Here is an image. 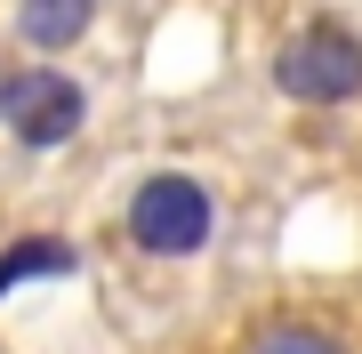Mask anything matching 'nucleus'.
<instances>
[{
	"label": "nucleus",
	"instance_id": "f257e3e1",
	"mask_svg": "<svg viewBox=\"0 0 362 354\" xmlns=\"http://www.w3.org/2000/svg\"><path fill=\"white\" fill-rule=\"evenodd\" d=\"M129 242L145 249V258H194V249L218 234V201H209V185L202 177H185V170H153L129 194Z\"/></svg>",
	"mask_w": 362,
	"mask_h": 354
},
{
	"label": "nucleus",
	"instance_id": "f03ea898",
	"mask_svg": "<svg viewBox=\"0 0 362 354\" xmlns=\"http://www.w3.org/2000/svg\"><path fill=\"white\" fill-rule=\"evenodd\" d=\"M274 89L298 105H354L362 97V40L346 25H306L274 57Z\"/></svg>",
	"mask_w": 362,
	"mask_h": 354
},
{
	"label": "nucleus",
	"instance_id": "7ed1b4c3",
	"mask_svg": "<svg viewBox=\"0 0 362 354\" xmlns=\"http://www.w3.org/2000/svg\"><path fill=\"white\" fill-rule=\"evenodd\" d=\"M0 121H8V137H16V145L49 153V145H65L81 121H89V89H81L73 73H57V65L0 73Z\"/></svg>",
	"mask_w": 362,
	"mask_h": 354
},
{
	"label": "nucleus",
	"instance_id": "20e7f679",
	"mask_svg": "<svg viewBox=\"0 0 362 354\" xmlns=\"http://www.w3.org/2000/svg\"><path fill=\"white\" fill-rule=\"evenodd\" d=\"M89 25H97V0H16V33H25V49H33V57L73 49Z\"/></svg>",
	"mask_w": 362,
	"mask_h": 354
},
{
	"label": "nucleus",
	"instance_id": "39448f33",
	"mask_svg": "<svg viewBox=\"0 0 362 354\" xmlns=\"http://www.w3.org/2000/svg\"><path fill=\"white\" fill-rule=\"evenodd\" d=\"M73 266H81L73 242H57V234H16L8 249H0V298H8V290H33V282H65Z\"/></svg>",
	"mask_w": 362,
	"mask_h": 354
},
{
	"label": "nucleus",
	"instance_id": "423d86ee",
	"mask_svg": "<svg viewBox=\"0 0 362 354\" xmlns=\"http://www.w3.org/2000/svg\"><path fill=\"white\" fill-rule=\"evenodd\" d=\"M250 354H338V346L322 338V330H266Z\"/></svg>",
	"mask_w": 362,
	"mask_h": 354
}]
</instances>
